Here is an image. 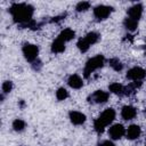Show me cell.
I'll return each instance as SVG.
<instances>
[{
	"instance_id": "cell-1",
	"label": "cell",
	"mask_w": 146,
	"mask_h": 146,
	"mask_svg": "<svg viewBox=\"0 0 146 146\" xmlns=\"http://www.w3.org/2000/svg\"><path fill=\"white\" fill-rule=\"evenodd\" d=\"M9 11L16 23L26 25L29 22L32 21L34 9L32 6H30L27 3H14L9 8Z\"/></svg>"
},
{
	"instance_id": "cell-2",
	"label": "cell",
	"mask_w": 146,
	"mask_h": 146,
	"mask_svg": "<svg viewBox=\"0 0 146 146\" xmlns=\"http://www.w3.org/2000/svg\"><path fill=\"white\" fill-rule=\"evenodd\" d=\"M114 119H115V111H114L113 108H107V110H105V111L99 115V117L95 120V122H94V128H95V130H96L98 133H102V132L104 131V129H105L108 124H111V123L113 122Z\"/></svg>"
},
{
	"instance_id": "cell-3",
	"label": "cell",
	"mask_w": 146,
	"mask_h": 146,
	"mask_svg": "<svg viewBox=\"0 0 146 146\" xmlns=\"http://www.w3.org/2000/svg\"><path fill=\"white\" fill-rule=\"evenodd\" d=\"M104 63H105V58H104L103 55H97V56L90 58L86 63V66H84V70H83L84 78H89L92 72H95L96 70L103 67L104 66Z\"/></svg>"
},
{
	"instance_id": "cell-4",
	"label": "cell",
	"mask_w": 146,
	"mask_h": 146,
	"mask_svg": "<svg viewBox=\"0 0 146 146\" xmlns=\"http://www.w3.org/2000/svg\"><path fill=\"white\" fill-rule=\"evenodd\" d=\"M22 51H23V55L25 57L26 60L29 62H33L38 57V54H39V48L38 46L35 44H32V43H25L22 48Z\"/></svg>"
},
{
	"instance_id": "cell-5",
	"label": "cell",
	"mask_w": 146,
	"mask_h": 146,
	"mask_svg": "<svg viewBox=\"0 0 146 146\" xmlns=\"http://www.w3.org/2000/svg\"><path fill=\"white\" fill-rule=\"evenodd\" d=\"M145 76H146V71L138 66H135L127 72V79L132 80V81H140Z\"/></svg>"
},
{
	"instance_id": "cell-6",
	"label": "cell",
	"mask_w": 146,
	"mask_h": 146,
	"mask_svg": "<svg viewBox=\"0 0 146 146\" xmlns=\"http://www.w3.org/2000/svg\"><path fill=\"white\" fill-rule=\"evenodd\" d=\"M113 11V8L110 7V6H105V5H100V6H97L95 7L94 9V15L98 18V19H105L107 18L111 13Z\"/></svg>"
},
{
	"instance_id": "cell-7",
	"label": "cell",
	"mask_w": 146,
	"mask_h": 146,
	"mask_svg": "<svg viewBox=\"0 0 146 146\" xmlns=\"http://www.w3.org/2000/svg\"><path fill=\"white\" fill-rule=\"evenodd\" d=\"M124 133H125V129H124V127H123L122 124H119V123L113 124V125L110 128V130H108V135H110V137H111L112 139H114V140L122 138V137L124 136Z\"/></svg>"
},
{
	"instance_id": "cell-8",
	"label": "cell",
	"mask_w": 146,
	"mask_h": 146,
	"mask_svg": "<svg viewBox=\"0 0 146 146\" xmlns=\"http://www.w3.org/2000/svg\"><path fill=\"white\" fill-rule=\"evenodd\" d=\"M108 97H110V94L108 92H106V91H104V90H97V91H95L91 96H90V100L92 99V102L94 103H97V104H104V103H106L107 102V99H108ZM89 100V102H90Z\"/></svg>"
},
{
	"instance_id": "cell-9",
	"label": "cell",
	"mask_w": 146,
	"mask_h": 146,
	"mask_svg": "<svg viewBox=\"0 0 146 146\" xmlns=\"http://www.w3.org/2000/svg\"><path fill=\"white\" fill-rule=\"evenodd\" d=\"M70 120L73 124L75 125H80V124H83L86 122V115L81 112H78V111H71L70 114Z\"/></svg>"
},
{
	"instance_id": "cell-10",
	"label": "cell",
	"mask_w": 146,
	"mask_h": 146,
	"mask_svg": "<svg viewBox=\"0 0 146 146\" xmlns=\"http://www.w3.org/2000/svg\"><path fill=\"white\" fill-rule=\"evenodd\" d=\"M141 15H143V6L139 3H136L128 9V16L132 19L138 21L141 17Z\"/></svg>"
},
{
	"instance_id": "cell-11",
	"label": "cell",
	"mask_w": 146,
	"mask_h": 146,
	"mask_svg": "<svg viewBox=\"0 0 146 146\" xmlns=\"http://www.w3.org/2000/svg\"><path fill=\"white\" fill-rule=\"evenodd\" d=\"M141 133V129L139 128V125L137 124H131L128 127L127 131H125V135H127V138L130 139V140H133V139H137Z\"/></svg>"
},
{
	"instance_id": "cell-12",
	"label": "cell",
	"mask_w": 146,
	"mask_h": 146,
	"mask_svg": "<svg viewBox=\"0 0 146 146\" xmlns=\"http://www.w3.org/2000/svg\"><path fill=\"white\" fill-rule=\"evenodd\" d=\"M137 114V111L133 106H130V105H127V106H123L122 107V111H121V115L124 120H132Z\"/></svg>"
},
{
	"instance_id": "cell-13",
	"label": "cell",
	"mask_w": 146,
	"mask_h": 146,
	"mask_svg": "<svg viewBox=\"0 0 146 146\" xmlns=\"http://www.w3.org/2000/svg\"><path fill=\"white\" fill-rule=\"evenodd\" d=\"M67 83L71 88L73 89H80L82 86H83V82H82V79L78 75V74H72L70 75L68 80H67Z\"/></svg>"
},
{
	"instance_id": "cell-14",
	"label": "cell",
	"mask_w": 146,
	"mask_h": 146,
	"mask_svg": "<svg viewBox=\"0 0 146 146\" xmlns=\"http://www.w3.org/2000/svg\"><path fill=\"white\" fill-rule=\"evenodd\" d=\"M74 36H75V32H74L73 30H71V29H65V30H63V31L59 33L58 39H60V40L64 41V42H67V41H71Z\"/></svg>"
},
{
	"instance_id": "cell-15",
	"label": "cell",
	"mask_w": 146,
	"mask_h": 146,
	"mask_svg": "<svg viewBox=\"0 0 146 146\" xmlns=\"http://www.w3.org/2000/svg\"><path fill=\"white\" fill-rule=\"evenodd\" d=\"M65 50V42L62 41L60 39H56L52 43H51V51L55 54H60Z\"/></svg>"
},
{
	"instance_id": "cell-16",
	"label": "cell",
	"mask_w": 146,
	"mask_h": 146,
	"mask_svg": "<svg viewBox=\"0 0 146 146\" xmlns=\"http://www.w3.org/2000/svg\"><path fill=\"white\" fill-rule=\"evenodd\" d=\"M108 89H110V91L112 94H115V95H123L124 94V87L121 83H119V82L111 83Z\"/></svg>"
},
{
	"instance_id": "cell-17",
	"label": "cell",
	"mask_w": 146,
	"mask_h": 146,
	"mask_svg": "<svg viewBox=\"0 0 146 146\" xmlns=\"http://www.w3.org/2000/svg\"><path fill=\"white\" fill-rule=\"evenodd\" d=\"M124 24V27L128 30V31H135L137 27H138V21L136 19H132L130 17H127L123 22Z\"/></svg>"
},
{
	"instance_id": "cell-18",
	"label": "cell",
	"mask_w": 146,
	"mask_h": 146,
	"mask_svg": "<svg viewBox=\"0 0 146 146\" xmlns=\"http://www.w3.org/2000/svg\"><path fill=\"white\" fill-rule=\"evenodd\" d=\"M76 46H78V48H79V50H80L81 52H86V51H88V49L90 48V44L88 43V41H87L84 38H81V39L78 41Z\"/></svg>"
},
{
	"instance_id": "cell-19",
	"label": "cell",
	"mask_w": 146,
	"mask_h": 146,
	"mask_svg": "<svg viewBox=\"0 0 146 146\" xmlns=\"http://www.w3.org/2000/svg\"><path fill=\"white\" fill-rule=\"evenodd\" d=\"M84 39L88 41V43H89L90 46H92V44H95V43L98 41L99 35H98L96 32H89V33L84 36Z\"/></svg>"
},
{
	"instance_id": "cell-20",
	"label": "cell",
	"mask_w": 146,
	"mask_h": 146,
	"mask_svg": "<svg viewBox=\"0 0 146 146\" xmlns=\"http://www.w3.org/2000/svg\"><path fill=\"white\" fill-rule=\"evenodd\" d=\"M24 128H25V122L23 121V120H21V119H16L14 122H13V129L15 130V131H23L24 130Z\"/></svg>"
},
{
	"instance_id": "cell-21",
	"label": "cell",
	"mask_w": 146,
	"mask_h": 146,
	"mask_svg": "<svg viewBox=\"0 0 146 146\" xmlns=\"http://www.w3.org/2000/svg\"><path fill=\"white\" fill-rule=\"evenodd\" d=\"M110 65H111V67H112L113 70H115V71H121V70L123 68L122 63H121L117 58H112V59H110Z\"/></svg>"
},
{
	"instance_id": "cell-22",
	"label": "cell",
	"mask_w": 146,
	"mask_h": 146,
	"mask_svg": "<svg viewBox=\"0 0 146 146\" xmlns=\"http://www.w3.org/2000/svg\"><path fill=\"white\" fill-rule=\"evenodd\" d=\"M56 97L58 100H64L68 97V92L65 88H59L57 91H56Z\"/></svg>"
},
{
	"instance_id": "cell-23",
	"label": "cell",
	"mask_w": 146,
	"mask_h": 146,
	"mask_svg": "<svg viewBox=\"0 0 146 146\" xmlns=\"http://www.w3.org/2000/svg\"><path fill=\"white\" fill-rule=\"evenodd\" d=\"M90 8V3L87 1H81L76 5V11H86Z\"/></svg>"
},
{
	"instance_id": "cell-24",
	"label": "cell",
	"mask_w": 146,
	"mask_h": 146,
	"mask_svg": "<svg viewBox=\"0 0 146 146\" xmlns=\"http://www.w3.org/2000/svg\"><path fill=\"white\" fill-rule=\"evenodd\" d=\"M2 92L3 94H8V92H10L11 91V89H13V82L11 81H5L3 83H2Z\"/></svg>"
},
{
	"instance_id": "cell-25",
	"label": "cell",
	"mask_w": 146,
	"mask_h": 146,
	"mask_svg": "<svg viewBox=\"0 0 146 146\" xmlns=\"http://www.w3.org/2000/svg\"><path fill=\"white\" fill-rule=\"evenodd\" d=\"M99 146H115V145H114V143L111 141V140H104V141H102V143L99 144Z\"/></svg>"
}]
</instances>
